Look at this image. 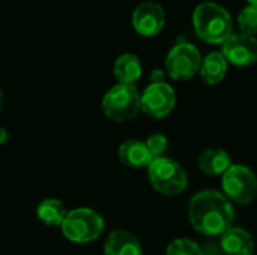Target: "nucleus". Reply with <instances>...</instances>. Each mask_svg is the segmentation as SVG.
<instances>
[{"instance_id": "f257e3e1", "label": "nucleus", "mask_w": 257, "mask_h": 255, "mask_svg": "<svg viewBox=\"0 0 257 255\" xmlns=\"http://www.w3.org/2000/svg\"><path fill=\"white\" fill-rule=\"evenodd\" d=\"M188 216L197 233L205 236H223L233 224L235 209L223 192L206 189L191 198Z\"/></svg>"}, {"instance_id": "f03ea898", "label": "nucleus", "mask_w": 257, "mask_h": 255, "mask_svg": "<svg viewBox=\"0 0 257 255\" xmlns=\"http://www.w3.org/2000/svg\"><path fill=\"white\" fill-rule=\"evenodd\" d=\"M193 21L196 33L208 44H224L232 35V17L218 3H200L194 11Z\"/></svg>"}, {"instance_id": "7ed1b4c3", "label": "nucleus", "mask_w": 257, "mask_h": 255, "mask_svg": "<svg viewBox=\"0 0 257 255\" xmlns=\"http://www.w3.org/2000/svg\"><path fill=\"white\" fill-rule=\"evenodd\" d=\"M60 227L68 240L74 243H89L101 236L104 219L92 209L78 207L66 213Z\"/></svg>"}, {"instance_id": "20e7f679", "label": "nucleus", "mask_w": 257, "mask_h": 255, "mask_svg": "<svg viewBox=\"0 0 257 255\" xmlns=\"http://www.w3.org/2000/svg\"><path fill=\"white\" fill-rule=\"evenodd\" d=\"M148 177L152 188L163 195H178L188 185V176L181 164L164 156L149 164Z\"/></svg>"}, {"instance_id": "39448f33", "label": "nucleus", "mask_w": 257, "mask_h": 255, "mask_svg": "<svg viewBox=\"0 0 257 255\" xmlns=\"http://www.w3.org/2000/svg\"><path fill=\"white\" fill-rule=\"evenodd\" d=\"M142 93L136 86L116 84L102 98L104 114L113 122H125L137 116L142 110Z\"/></svg>"}, {"instance_id": "423d86ee", "label": "nucleus", "mask_w": 257, "mask_h": 255, "mask_svg": "<svg viewBox=\"0 0 257 255\" xmlns=\"http://www.w3.org/2000/svg\"><path fill=\"white\" fill-rule=\"evenodd\" d=\"M221 188L230 203L248 204L257 195V179L254 173L241 164H232L223 174Z\"/></svg>"}, {"instance_id": "0eeeda50", "label": "nucleus", "mask_w": 257, "mask_h": 255, "mask_svg": "<svg viewBox=\"0 0 257 255\" xmlns=\"http://www.w3.org/2000/svg\"><path fill=\"white\" fill-rule=\"evenodd\" d=\"M200 65H202L200 51L188 42L175 45L166 59L167 74L173 80H179V81L193 78L200 71Z\"/></svg>"}, {"instance_id": "6e6552de", "label": "nucleus", "mask_w": 257, "mask_h": 255, "mask_svg": "<svg viewBox=\"0 0 257 255\" xmlns=\"http://www.w3.org/2000/svg\"><path fill=\"white\" fill-rule=\"evenodd\" d=\"M142 110L154 119H163L176 105V93L167 83H151L140 98Z\"/></svg>"}, {"instance_id": "1a4fd4ad", "label": "nucleus", "mask_w": 257, "mask_h": 255, "mask_svg": "<svg viewBox=\"0 0 257 255\" xmlns=\"http://www.w3.org/2000/svg\"><path fill=\"white\" fill-rule=\"evenodd\" d=\"M223 56L236 66H248L257 62V39L254 36L236 33L223 44Z\"/></svg>"}, {"instance_id": "9d476101", "label": "nucleus", "mask_w": 257, "mask_h": 255, "mask_svg": "<svg viewBox=\"0 0 257 255\" xmlns=\"http://www.w3.org/2000/svg\"><path fill=\"white\" fill-rule=\"evenodd\" d=\"M166 21L164 9L157 2H143L140 3L133 14V26L143 36L157 35Z\"/></svg>"}, {"instance_id": "9b49d317", "label": "nucleus", "mask_w": 257, "mask_h": 255, "mask_svg": "<svg viewBox=\"0 0 257 255\" xmlns=\"http://www.w3.org/2000/svg\"><path fill=\"white\" fill-rule=\"evenodd\" d=\"M220 245L226 255H253L254 252L251 234L239 227H230L221 236Z\"/></svg>"}, {"instance_id": "f8f14e48", "label": "nucleus", "mask_w": 257, "mask_h": 255, "mask_svg": "<svg viewBox=\"0 0 257 255\" xmlns=\"http://www.w3.org/2000/svg\"><path fill=\"white\" fill-rule=\"evenodd\" d=\"M143 249L139 239L126 230H114L108 234L104 255H142Z\"/></svg>"}, {"instance_id": "ddd939ff", "label": "nucleus", "mask_w": 257, "mask_h": 255, "mask_svg": "<svg viewBox=\"0 0 257 255\" xmlns=\"http://www.w3.org/2000/svg\"><path fill=\"white\" fill-rule=\"evenodd\" d=\"M119 161L131 168H148L154 161L146 144L139 140H126L119 146L117 150Z\"/></svg>"}, {"instance_id": "4468645a", "label": "nucleus", "mask_w": 257, "mask_h": 255, "mask_svg": "<svg viewBox=\"0 0 257 255\" xmlns=\"http://www.w3.org/2000/svg\"><path fill=\"white\" fill-rule=\"evenodd\" d=\"M199 168L209 176H220L224 174L230 165L232 159L229 153L223 149H208L199 156Z\"/></svg>"}, {"instance_id": "2eb2a0df", "label": "nucleus", "mask_w": 257, "mask_h": 255, "mask_svg": "<svg viewBox=\"0 0 257 255\" xmlns=\"http://www.w3.org/2000/svg\"><path fill=\"white\" fill-rule=\"evenodd\" d=\"M113 72L119 84L134 86V83L139 81V78L142 77V63L137 56L126 53L117 57Z\"/></svg>"}, {"instance_id": "dca6fc26", "label": "nucleus", "mask_w": 257, "mask_h": 255, "mask_svg": "<svg viewBox=\"0 0 257 255\" xmlns=\"http://www.w3.org/2000/svg\"><path fill=\"white\" fill-rule=\"evenodd\" d=\"M227 72V60L223 56V53H211L202 60L200 65V77L202 80L209 84H218Z\"/></svg>"}, {"instance_id": "f3484780", "label": "nucleus", "mask_w": 257, "mask_h": 255, "mask_svg": "<svg viewBox=\"0 0 257 255\" xmlns=\"http://www.w3.org/2000/svg\"><path fill=\"white\" fill-rule=\"evenodd\" d=\"M65 206L60 200L56 198H47L39 203L36 209V216L41 222H44L48 227H59L62 225L65 216H66Z\"/></svg>"}, {"instance_id": "a211bd4d", "label": "nucleus", "mask_w": 257, "mask_h": 255, "mask_svg": "<svg viewBox=\"0 0 257 255\" xmlns=\"http://www.w3.org/2000/svg\"><path fill=\"white\" fill-rule=\"evenodd\" d=\"M166 255H203V252L194 240L179 237L167 246Z\"/></svg>"}, {"instance_id": "6ab92c4d", "label": "nucleus", "mask_w": 257, "mask_h": 255, "mask_svg": "<svg viewBox=\"0 0 257 255\" xmlns=\"http://www.w3.org/2000/svg\"><path fill=\"white\" fill-rule=\"evenodd\" d=\"M239 29L244 35L254 36L257 33V6L256 5H248L245 6L239 17H238Z\"/></svg>"}, {"instance_id": "aec40b11", "label": "nucleus", "mask_w": 257, "mask_h": 255, "mask_svg": "<svg viewBox=\"0 0 257 255\" xmlns=\"http://www.w3.org/2000/svg\"><path fill=\"white\" fill-rule=\"evenodd\" d=\"M146 147L149 150V153L152 155V158H161L164 155V152L167 150L169 141L163 134H154L146 140Z\"/></svg>"}, {"instance_id": "412c9836", "label": "nucleus", "mask_w": 257, "mask_h": 255, "mask_svg": "<svg viewBox=\"0 0 257 255\" xmlns=\"http://www.w3.org/2000/svg\"><path fill=\"white\" fill-rule=\"evenodd\" d=\"M151 80H152V83H163V80H164V74H163V71H160V69L154 71V72H152V75H151Z\"/></svg>"}, {"instance_id": "4be33fe9", "label": "nucleus", "mask_w": 257, "mask_h": 255, "mask_svg": "<svg viewBox=\"0 0 257 255\" xmlns=\"http://www.w3.org/2000/svg\"><path fill=\"white\" fill-rule=\"evenodd\" d=\"M8 141V132L5 128H0V144H5Z\"/></svg>"}, {"instance_id": "5701e85b", "label": "nucleus", "mask_w": 257, "mask_h": 255, "mask_svg": "<svg viewBox=\"0 0 257 255\" xmlns=\"http://www.w3.org/2000/svg\"><path fill=\"white\" fill-rule=\"evenodd\" d=\"M2 99H3V95H2V89H0V108H2Z\"/></svg>"}, {"instance_id": "b1692460", "label": "nucleus", "mask_w": 257, "mask_h": 255, "mask_svg": "<svg viewBox=\"0 0 257 255\" xmlns=\"http://www.w3.org/2000/svg\"><path fill=\"white\" fill-rule=\"evenodd\" d=\"M248 2H250L251 5H256V6H257V0H248Z\"/></svg>"}]
</instances>
